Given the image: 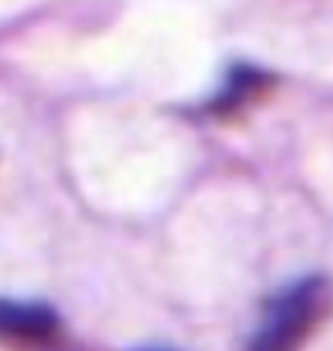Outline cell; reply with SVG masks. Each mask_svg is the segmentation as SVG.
<instances>
[{"label": "cell", "mask_w": 333, "mask_h": 351, "mask_svg": "<svg viewBox=\"0 0 333 351\" xmlns=\"http://www.w3.org/2000/svg\"><path fill=\"white\" fill-rule=\"evenodd\" d=\"M333 310L330 280L310 274L280 289L262 306V322L250 339V348L259 351H288L304 346Z\"/></svg>", "instance_id": "1"}, {"label": "cell", "mask_w": 333, "mask_h": 351, "mask_svg": "<svg viewBox=\"0 0 333 351\" xmlns=\"http://www.w3.org/2000/svg\"><path fill=\"white\" fill-rule=\"evenodd\" d=\"M63 339V319L45 301L0 298V346L42 348Z\"/></svg>", "instance_id": "2"}, {"label": "cell", "mask_w": 333, "mask_h": 351, "mask_svg": "<svg viewBox=\"0 0 333 351\" xmlns=\"http://www.w3.org/2000/svg\"><path fill=\"white\" fill-rule=\"evenodd\" d=\"M274 86H277V75H271L268 69L253 66V63H232L230 72H226L223 86L206 101L203 110L212 119L232 122L247 108L265 99Z\"/></svg>", "instance_id": "3"}]
</instances>
